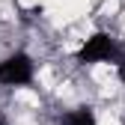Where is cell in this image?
<instances>
[{
	"label": "cell",
	"mask_w": 125,
	"mask_h": 125,
	"mask_svg": "<svg viewBox=\"0 0 125 125\" xmlns=\"http://www.w3.org/2000/svg\"><path fill=\"white\" fill-rule=\"evenodd\" d=\"M119 45L110 33H92L89 39H83V45L77 48V62H119Z\"/></svg>",
	"instance_id": "6da1fadb"
},
{
	"label": "cell",
	"mask_w": 125,
	"mask_h": 125,
	"mask_svg": "<svg viewBox=\"0 0 125 125\" xmlns=\"http://www.w3.org/2000/svg\"><path fill=\"white\" fill-rule=\"evenodd\" d=\"M36 77V62L30 54L18 51L6 60H0V86H27Z\"/></svg>",
	"instance_id": "7a4b0ae2"
},
{
	"label": "cell",
	"mask_w": 125,
	"mask_h": 125,
	"mask_svg": "<svg viewBox=\"0 0 125 125\" xmlns=\"http://www.w3.org/2000/svg\"><path fill=\"white\" fill-rule=\"evenodd\" d=\"M60 125H98V119H95V110H89V107H74V110L62 113Z\"/></svg>",
	"instance_id": "3957f363"
},
{
	"label": "cell",
	"mask_w": 125,
	"mask_h": 125,
	"mask_svg": "<svg viewBox=\"0 0 125 125\" xmlns=\"http://www.w3.org/2000/svg\"><path fill=\"white\" fill-rule=\"evenodd\" d=\"M116 72H119V81L125 83V60H119V62H116Z\"/></svg>",
	"instance_id": "277c9868"
},
{
	"label": "cell",
	"mask_w": 125,
	"mask_h": 125,
	"mask_svg": "<svg viewBox=\"0 0 125 125\" xmlns=\"http://www.w3.org/2000/svg\"><path fill=\"white\" fill-rule=\"evenodd\" d=\"M0 125H9V122H6V119H0Z\"/></svg>",
	"instance_id": "5b68a950"
}]
</instances>
